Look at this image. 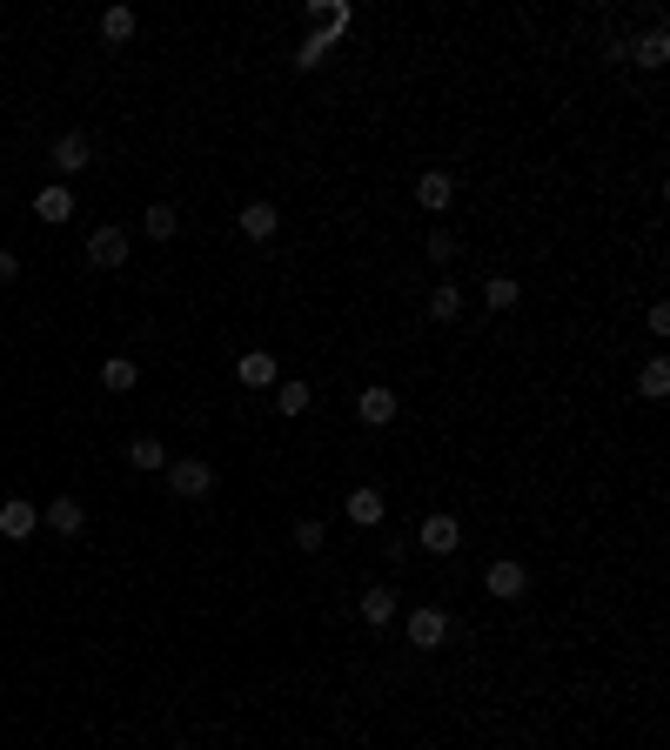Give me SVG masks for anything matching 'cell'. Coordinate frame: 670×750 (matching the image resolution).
Wrapping results in <instances>:
<instances>
[{"mask_svg": "<svg viewBox=\"0 0 670 750\" xmlns=\"http://www.w3.org/2000/svg\"><path fill=\"white\" fill-rule=\"evenodd\" d=\"M161 476H168V489H175L181 503H195V496H208V489H215V469L201 463V456H181V463H168Z\"/></svg>", "mask_w": 670, "mask_h": 750, "instance_id": "cell-1", "label": "cell"}, {"mask_svg": "<svg viewBox=\"0 0 670 750\" xmlns=\"http://www.w3.org/2000/svg\"><path fill=\"white\" fill-rule=\"evenodd\" d=\"M483 590H490V596H503V603H516V596L530 590V570H523L516 556H496L490 570H483Z\"/></svg>", "mask_w": 670, "mask_h": 750, "instance_id": "cell-2", "label": "cell"}, {"mask_svg": "<svg viewBox=\"0 0 670 750\" xmlns=\"http://www.w3.org/2000/svg\"><path fill=\"white\" fill-rule=\"evenodd\" d=\"M235 382H242V389H275L282 369H275V355H268V349H242V355H235Z\"/></svg>", "mask_w": 670, "mask_h": 750, "instance_id": "cell-3", "label": "cell"}, {"mask_svg": "<svg viewBox=\"0 0 670 750\" xmlns=\"http://www.w3.org/2000/svg\"><path fill=\"white\" fill-rule=\"evenodd\" d=\"M409 643H416V650H443V643H449V617L436 610V603L409 610Z\"/></svg>", "mask_w": 670, "mask_h": 750, "instance_id": "cell-4", "label": "cell"}, {"mask_svg": "<svg viewBox=\"0 0 670 750\" xmlns=\"http://www.w3.org/2000/svg\"><path fill=\"white\" fill-rule=\"evenodd\" d=\"M54 168H61V175H88L94 168V141L81 128H67L61 141H54Z\"/></svg>", "mask_w": 670, "mask_h": 750, "instance_id": "cell-5", "label": "cell"}, {"mask_svg": "<svg viewBox=\"0 0 670 750\" xmlns=\"http://www.w3.org/2000/svg\"><path fill=\"white\" fill-rule=\"evenodd\" d=\"M416 543H423L429 556H449V550H456V543H463V523L436 509V516H423V530H416Z\"/></svg>", "mask_w": 670, "mask_h": 750, "instance_id": "cell-6", "label": "cell"}, {"mask_svg": "<svg viewBox=\"0 0 670 750\" xmlns=\"http://www.w3.org/2000/svg\"><path fill=\"white\" fill-rule=\"evenodd\" d=\"M34 530H41V509L21 503V496H7V503H0V536H7V543H27Z\"/></svg>", "mask_w": 670, "mask_h": 750, "instance_id": "cell-7", "label": "cell"}, {"mask_svg": "<svg viewBox=\"0 0 670 750\" xmlns=\"http://www.w3.org/2000/svg\"><path fill=\"white\" fill-rule=\"evenodd\" d=\"M416 201H423L429 215H443L449 201H456V175H449V168H423V175H416Z\"/></svg>", "mask_w": 670, "mask_h": 750, "instance_id": "cell-8", "label": "cell"}, {"mask_svg": "<svg viewBox=\"0 0 670 750\" xmlns=\"http://www.w3.org/2000/svg\"><path fill=\"white\" fill-rule=\"evenodd\" d=\"M41 530H54V536H81V530H88V509L74 503V496H54V503L41 509Z\"/></svg>", "mask_w": 670, "mask_h": 750, "instance_id": "cell-9", "label": "cell"}, {"mask_svg": "<svg viewBox=\"0 0 670 750\" xmlns=\"http://www.w3.org/2000/svg\"><path fill=\"white\" fill-rule=\"evenodd\" d=\"M88 262L94 268H121L128 262V228H94L88 235Z\"/></svg>", "mask_w": 670, "mask_h": 750, "instance_id": "cell-10", "label": "cell"}, {"mask_svg": "<svg viewBox=\"0 0 670 750\" xmlns=\"http://www.w3.org/2000/svg\"><path fill=\"white\" fill-rule=\"evenodd\" d=\"M356 416L369 422V429H389V422H396V389H382V382H369V389L356 396Z\"/></svg>", "mask_w": 670, "mask_h": 750, "instance_id": "cell-11", "label": "cell"}, {"mask_svg": "<svg viewBox=\"0 0 670 750\" xmlns=\"http://www.w3.org/2000/svg\"><path fill=\"white\" fill-rule=\"evenodd\" d=\"M342 516H349V523H356V530H376L382 523V489H349V503H342Z\"/></svg>", "mask_w": 670, "mask_h": 750, "instance_id": "cell-12", "label": "cell"}, {"mask_svg": "<svg viewBox=\"0 0 670 750\" xmlns=\"http://www.w3.org/2000/svg\"><path fill=\"white\" fill-rule=\"evenodd\" d=\"M235 221H242V235H248V242H268V235L282 228V215H275V201H248V208H242Z\"/></svg>", "mask_w": 670, "mask_h": 750, "instance_id": "cell-13", "label": "cell"}, {"mask_svg": "<svg viewBox=\"0 0 670 750\" xmlns=\"http://www.w3.org/2000/svg\"><path fill=\"white\" fill-rule=\"evenodd\" d=\"M128 463L148 469V476H161V469H168V449H161V436H134V442H128Z\"/></svg>", "mask_w": 670, "mask_h": 750, "instance_id": "cell-14", "label": "cell"}, {"mask_svg": "<svg viewBox=\"0 0 670 750\" xmlns=\"http://www.w3.org/2000/svg\"><path fill=\"white\" fill-rule=\"evenodd\" d=\"M34 215H41V221H67V215H74V195H67L61 181H47L41 195H34Z\"/></svg>", "mask_w": 670, "mask_h": 750, "instance_id": "cell-15", "label": "cell"}, {"mask_svg": "<svg viewBox=\"0 0 670 750\" xmlns=\"http://www.w3.org/2000/svg\"><path fill=\"white\" fill-rule=\"evenodd\" d=\"M134 382H141V369H134L128 355H108V362H101V389H114V396H128Z\"/></svg>", "mask_w": 670, "mask_h": 750, "instance_id": "cell-16", "label": "cell"}, {"mask_svg": "<svg viewBox=\"0 0 670 750\" xmlns=\"http://www.w3.org/2000/svg\"><path fill=\"white\" fill-rule=\"evenodd\" d=\"M389 617H396V590H362V623H369V630H382Z\"/></svg>", "mask_w": 670, "mask_h": 750, "instance_id": "cell-17", "label": "cell"}, {"mask_svg": "<svg viewBox=\"0 0 670 750\" xmlns=\"http://www.w3.org/2000/svg\"><path fill=\"white\" fill-rule=\"evenodd\" d=\"M637 389H644L650 402H664V396H670V362H664V355H650V362H644V375H637Z\"/></svg>", "mask_w": 670, "mask_h": 750, "instance_id": "cell-18", "label": "cell"}, {"mask_svg": "<svg viewBox=\"0 0 670 750\" xmlns=\"http://www.w3.org/2000/svg\"><path fill=\"white\" fill-rule=\"evenodd\" d=\"M630 61H637V67H664V61H670V41H664V27H650L644 41L630 47Z\"/></svg>", "mask_w": 670, "mask_h": 750, "instance_id": "cell-19", "label": "cell"}, {"mask_svg": "<svg viewBox=\"0 0 670 750\" xmlns=\"http://www.w3.org/2000/svg\"><path fill=\"white\" fill-rule=\"evenodd\" d=\"M101 41H134V7H108V14H101Z\"/></svg>", "mask_w": 670, "mask_h": 750, "instance_id": "cell-20", "label": "cell"}, {"mask_svg": "<svg viewBox=\"0 0 670 750\" xmlns=\"http://www.w3.org/2000/svg\"><path fill=\"white\" fill-rule=\"evenodd\" d=\"M275 409H282V416H302V409H309V382H302V375H295V382H275Z\"/></svg>", "mask_w": 670, "mask_h": 750, "instance_id": "cell-21", "label": "cell"}, {"mask_svg": "<svg viewBox=\"0 0 670 750\" xmlns=\"http://www.w3.org/2000/svg\"><path fill=\"white\" fill-rule=\"evenodd\" d=\"M456 315H463V288H436V295H429V322H456Z\"/></svg>", "mask_w": 670, "mask_h": 750, "instance_id": "cell-22", "label": "cell"}, {"mask_svg": "<svg viewBox=\"0 0 670 750\" xmlns=\"http://www.w3.org/2000/svg\"><path fill=\"white\" fill-rule=\"evenodd\" d=\"M141 228H148V242H168V235H175V228H181V215H175V208H168V201H155Z\"/></svg>", "mask_w": 670, "mask_h": 750, "instance_id": "cell-23", "label": "cell"}, {"mask_svg": "<svg viewBox=\"0 0 670 750\" xmlns=\"http://www.w3.org/2000/svg\"><path fill=\"white\" fill-rule=\"evenodd\" d=\"M516 295H523V288H516L510 275H496V282L483 288V302H490V309H516Z\"/></svg>", "mask_w": 670, "mask_h": 750, "instance_id": "cell-24", "label": "cell"}, {"mask_svg": "<svg viewBox=\"0 0 670 750\" xmlns=\"http://www.w3.org/2000/svg\"><path fill=\"white\" fill-rule=\"evenodd\" d=\"M322 543H329V530H322V523H315V516H302V523H295V550H322Z\"/></svg>", "mask_w": 670, "mask_h": 750, "instance_id": "cell-25", "label": "cell"}, {"mask_svg": "<svg viewBox=\"0 0 670 750\" xmlns=\"http://www.w3.org/2000/svg\"><path fill=\"white\" fill-rule=\"evenodd\" d=\"M429 262H456V235H449V228L429 235Z\"/></svg>", "mask_w": 670, "mask_h": 750, "instance_id": "cell-26", "label": "cell"}, {"mask_svg": "<svg viewBox=\"0 0 670 750\" xmlns=\"http://www.w3.org/2000/svg\"><path fill=\"white\" fill-rule=\"evenodd\" d=\"M322 47H329V34H309L302 54H295V67H322Z\"/></svg>", "mask_w": 670, "mask_h": 750, "instance_id": "cell-27", "label": "cell"}, {"mask_svg": "<svg viewBox=\"0 0 670 750\" xmlns=\"http://www.w3.org/2000/svg\"><path fill=\"white\" fill-rule=\"evenodd\" d=\"M7 282H21V255H7V248H0V288Z\"/></svg>", "mask_w": 670, "mask_h": 750, "instance_id": "cell-28", "label": "cell"}, {"mask_svg": "<svg viewBox=\"0 0 670 750\" xmlns=\"http://www.w3.org/2000/svg\"><path fill=\"white\" fill-rule=\"evenodd\" d=\"M168 750H195V744H168Z\"/></svg>", "mask_w": 670, "mask_h": 750, "instance_id": "cell-29", "label": "cell"}]
</instances>
